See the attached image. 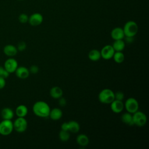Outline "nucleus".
I'll list each match as a JSON object with an SVG mask.
<instances>
[{"label":"nucleus","instance_id":"10","mask_svg":"<svg viewBox=\"0 0 149 149\" xmlns=\"http://www.w3.org/2000/svg\"><path fill=\"white\" fill-rule=\"evenodd\" d=\"M43 22V16L40 13H34L29 17L28 22L32 26L40 25Z\"/></svg>","mask_w":149,"mask_h":149},{"label":"nucleus","instance_id":"6","mask_svg":"<svg viewBox=\"0 0 149 149\" xmlns=\"http://www.w3.org/2000/svg\"><path fill=\"white\" fill-rule=\"evenodd\" d=\"M13 129L18 133L24 132L28 126L27 121L24 117H17L13 122Z\"/></svg>","mask_w":149,"mask_h":149},{"label":"nucleus","instance_id":"7","mask_svg":"<svg viewBox=\"0 0 149 149\" xmlns=\"http://www.w3.org/2000/svg\"><path fill=\"white\" fill-rule=\"evenodd\" d=\"M139 107V105L138 101L133 97L128 98L124 104V108H125L126 111L132 114L137 111Z\"/></svg>","mask_w":149,"mask_h":149},{"label":"nucleus","instance_id":"2","mask_svg":"<svg viewBox=\"0 0 149 149\" xmlns=\"http://www.w3.org/2000/svg\"><path fill=\"white\" fill-rule=\"evenodd\" d=\"M98 100L102 104H110L115 100L114 92L109 88H104L100 92Z\"/></svg>","mask_w":149,"mask_h":149},{"label":"nucleus","instance_id":"27","mask_svg":"<svg viewBox=\"0 0 149 149\" xmlns=\"http://www.w3.org/2000/svg\"><path fill=\"white\" fill-rule=\"evenodd\" d=\"M9 73L5 69L3 66H0V77L6 79L9 76Z\"/></svg>","mask_w":149,"mask_h":149},{"label":"nucleus","instance_id":"5","mask_svg":"<svg viewBox=\"0 0 149 149\" xmlns=\"http://www.w3.org/2000/svg\"><path fill=\"white\" fill-rule=\"evenodd\" d=\"M132 117L134 125H135L137 126L142 127L144 126L147 123V116L144 113L141 111L138 110L137 111L133 113Z\"/></svg>","mask_w":149,"mask_h":149},{"label":"nucleus","instance_id":"1","mask_svg":"<svg viewBox=\"0 0 149 149\" xmlns=\"http://www.w3.org/2000/svg\"><path fill=\"white\" fill-rule=\"evenodd\" d=\"M33 113L40 118H47L49 116L51 108L49 105L44 101L36 102L32 108Z\"/></svg>","mask_w":149,"mask_h":149},{"label":"nucleus","instance_id":"26","mask_svg":"<svg viewBox=\"0 0 149 149\" xmlns=\"http://www.w3.org/2000/svg\"><path fill=\"white\" fill-rule=\"evenodd\" d=\"M29 16L26 14V13H21L19 15V17H18V20L19 21L20 23H26L27 22H28V20H29Z\"/></svg>","mask_w":149,"mask_h":149},{"label":"nucleus","instance_id":"11","mask_svg":"<svg viewBox=\"0 0 149 149\" xmlns=\"http://www.w3.org/2000/svg\"><path fill=\"white\" fill-rule=\"evenodd\" d=\"M111 109L112 111L115 113H120L124 108V104L122 101L114 100L111 104Z\"/></svg>","mask_w":149,"mask_h":149},{"label":"nucleus","instance_id":"21","mask_svg":"<svg viewBox=\"0 0 149 149\" xmlns=\"http://www.w3.org/2000/svg\"><path fill=\"white\" fill-rule=\"evenodd\" d=\"M88 57L90 60H91L92 61H94V62H96V61H99L100 59V58H101L100 51H99L98 49H91L88 52Z\"/></svg>","mask_w":149,"mask_h":149},{"label":"nucleus","instance_id":"12","mask_svg":"<svg viewBox=\"0 0 149 149\" xmlns=\"http://www.w3.org/2000/svg\"><path fill=\"white\" fill-rule=\"evenodd\" d=\"M16 76L20 79H26L30 75L29 69L24 66H18L15 72Z\"/></svg>","mask_w":149,"mask_h":149},{"label":"nucleus","instance_id":"24","mask_svg":"<svg viewBox=\"0 0 149 149\" xmlns=\"http://www.w3.org/2000/svg\"><path fill=\"white\" fill-rule=\"evenodd\" d=\"M112 58L117 63H121L125 60V55L122 51H115Z\"/></svg>","mask_w":149,"mask_h":149},{"label":"nucleus","instance_id":"18","mask_svg":"<svg viewBox=\"0 0 149 149\" xmlns=\"http://www.w3.org/2000/svg\"><path fill=\"white\" fill-rule=\"evenodd\" d=\"M76 142L79 146L86 147L89 143V138L85 134H80L76 137Z\"/></svg>","mask_w":149,"mask_h":149},{"label":"nucleus","instance_id":"29","mask_svg":"<svg viewBox=\"0 0 149 149\" xmlns=\"http://www.w3.org/2000/svg\"><path fill=\"white\" fill-rule=\"evenodd\" d=\"M26 47H27V45H26V44L24 41H20L17 44L16 48H17L18 51L22 52V51H23L24 50L26 49Z\"/></svg>","mask_w":149,"mask_h":149},{"label":"nucleus","instance_id":"19","mask_svg":"<svg viewBox=\"0 0 149 149\" xmlns=\"http://www.w3.org/2000/svg\"><path fill=\"white\" fill-rule=\"evenodd\" d=\"M27 113V107L23 104L18 105L15 109V113L17 117H25Z\"/></svg>","mask_w":149,"mask_h":149},{"label":"nucleus","instance_id":"23","mask_svg":"<svg viewBox=\"0 0 149 149\" xmlns=\"http://www.w3.org/2000/svg\"><path fill=\"white\" fill-rule=\"evenodd\" d=\"M69 125V132L73 133H76L79 132L80 130L79 123L75 120H70L68 122Z\"/></svg>","mask_w":149,"mask_h":149},{"label":"nucleus","instance_id":"25","mask_svg":"<svg viewBox=\"0 0 149 149\" xmlns=\"http://www.w3.org/2000/svg\"><path fill=\"white\" fill-rule=\"evenodd\" d=\"M59 139L61 141L63 142L67 141L69 140L70 135V132L69 131L66 130H61L59 133Z\"/></svg>","mask_w":149,"mask_h":149},{"label":"nucleus","instance_id":"33","mask_svg":"<svg viewBox=\"0 0 149 149\" xmlns=\"http://www.w3.org/2000/svg\"><path fill=\"white\" fill-rule=\"evenodd\" d=\"M6 79L0 77V90L3 88L6 85Z\"/></svg>","mask_w":149,"mask_h":149},{"label":"nucleus","instance_id":"15","mask_svg":"<svg viewBox=\"0 0 149 149\" xmlns=\"http://www.w3.org/2000/svg\"><path fill=\"white\" fill-rule=\"evenodd\" d=\"M1 115L3 119L11 120L14 117L15 113L11 108L9 107H5L1 110Z\"/></svg>","mask_w":149,"mask_h":149},{"label":"nucleus","instance_id":"32","mask_svg":"<svg viewBox=\"0 0 149 149\" xmlns=\"http://www.w3.org/2000/svg\"><path fill=\"white\" fill-rule=\"evenodd\" d=\"M125 40L124 41L125 43H127V44H130L132 43L134 41V37H127V36H125L124 38Z\"/></svg>","mask_w":149,"mask_h":149},{"label":"nucleus","instance_id":"35","mask_svg":"<svg viewBox=\"0 0 149 149\" xmlns=\"http://www.w3.org/2000/svg\"><path fill=\"white\" fill-rule=\"evenodd\" d=\"M19 1H23V0H19Z\"/></svg>","mask_w":149,"mask_h":149},{"label":"nucleus","instance_id":"31","mask_svg":"<svg viewBox=\"0 0 149 149\" xmlns=\"http://www.w3.org/2000/svg\"><path fill=\"white\" fill-rule=\"evenodd\" d=\"M59 105L61 106V107H64L66 105V100L65 98H63V97H60L59 99Z\"/></svg>","mask_w":149,"mask_h":149},{"label":"nucleus","instance_id":"20","mask_svg":"<svg viewBox=\"0 0 149 149\" xmlns=\"http://www.w3.org/2000/svg\"><path fill=\"white\" fill-rule=\"evenodd\" d=\"M121 120L123 123L127 125L130 126L134 125L133 121L132 114L129 112H127L123 113L121 116Z\"/></svg>","mask_w":149,"mask_h":149},{"label":"nucleus","instance_id":"16","mask_svg":"<svg viewBox=\"0 0 149 149\" xmlns=\"http://www.w3.org/2000/svg\"><path fill=\"white\" fill-rule=\"evenodd\" d=\"M63 115L62 110L59 108H54L50 110L49 116L53 120H58L60 119Z\"/></svg>","mask_w":149,"mask_h":149},{"label":"nucleus","instance_id":"14","mask_svg":"<svg viewBox=\"0 0 149 149\" xmlns=\"http://www.w3.org/2000/svg\"><path fill=\"white\" fill-rule=\"evenodd\" d=\"M3 53L9 57H13L15 56L18 52L16 47L12 44L6 45L3 47Z\"/></svg>","mask_w":149,"mask_h":149},{"label":"nucleus","instance_id":"4","mask_svg":"<svg viewBox=\"0 0 149 149\" xmlns=\"http://www.w3.org/2000/svg\"><path fill=\"white\" fill-rule=\"evenodd\" d=\"M13 130V122L11 120L3 119L0 122V134L2 136L9 135Z\"/></svg>","mask_w":149,"mask_h":149},{"label":"nucleus","instance_id":"28","mask_svg":"<svg viewBox=\"0 0 149 149\" xmlns=\"http://www.w3.org/2000/svg\"><path fill=\"white\" fill-rule=\"evenodd\" d=\"M114 96H115V100L122 101L125 98L124 93L121 91H118L116 93H114Z\"/></svg>","mask_w":149,"mask_h":149},{"label":"nucleus","instance_id":"8","mask_svg":"<svg viewBox=\"0 0 149 149\" xmlns=\"http://www.w3.org/2000/svg\"><path fill=\"white\" fill-rule=\"evenodd\" d=\"M3 67L9 73H14L18 67V63L15 58L9 57L5 61Z\"/></svg>","mask_w":149,"mask_h":149},{"label":"nucleus","instance_id":"22","mask_svg":"<svg viewBox=\"0 0 149 149\" xmlns=\"http://www.w3.org/2000/svg\"><path fill=\"white\" fill-rule=\"evenodd\" d=\"M125 44L123 39L114 40L113 44L112 45L115 51H122L125 48Z\"/></svg>","mask_w":149,"mask_h":149},{"label":"nucleus","instance_id":"17","mask_svg":"<svg viewBox=\"0 0 149 149\" xmlns=\"http://www.w3.org/2000/svg\"><path fill=\"white\" fill-rule=\"evenodd\" d=\"M50 96L54 99H59L63 95V91L62 88L58 86L52 87L49 90Z\"/></svg>","mask_w":149,"mask_h":149},{"label":"nucleus","instance_id":"9","mask_svg":"<svg viewBox=\"0 0 149 149\" xmlns=\"http://www.w3.org/2000/svg\"><path fill=\"white\" fill-rule=\"evenodd\" d=\"M115 52V51L111 45H106L104 46L100 51L101 56L104 59L109 60L112 58Z\"/></svg>","mask_w":149,"mask_h":149},{"label":"nucleus","instance_id":"3","mask_svg":"<svg viewBox=\"0 0 149 149\" xmlns=\"http://www.w3.org/2000/svg\"><path fill=\"white\" fill-rule=\"evenodd\" d=\"M138 30L137 24L133 20L127 22L123 27L125 36L127 37H134L137 34Z\"/></svg>","mask_w":149,"mask_h":149},{"label":"nucleus","instance_id":"30","mask_svg":"<svg viewBox=\"0 0 149 149\" xmlns=\"http://www.w3.org/2000/svg\"><path fill=\"white\" fill-rule=\"evenodd\" d=\"M29 72L30 73H32V74H36L38 72V70H39V68L36 65H31L30 66V68H29Z\"/></svg>","mask_w":149,"mask_h":149},{"label":"nucleus","instance_id":"34","mask_svg":"<svg viewBox=\"0 0 149 149\" xmlns=\"http://www.w3.org/2000/svg\"><path fill=\"white\" fill-rule=\"evenodd\" d=\"M61 130L69 131V125L68 122H64L61 125Z\"/></svg>","mask_w":149,"mask_h":149},{"label":"nucleus","instance_id":"13","mask_svg":"<svg viewBox=\"0 0 149 149\" xmlns=\"http://www.w3.org/2000/svg\"><path fill=\"white\" fill-rule=\"evenodd\" d=\"M111 36L114 40H123L125 37V34L123 30V28L120 27H116L113 29L111 32Z\"/></svg>","mask_w":149,"mask_h":149}]
</instances>
